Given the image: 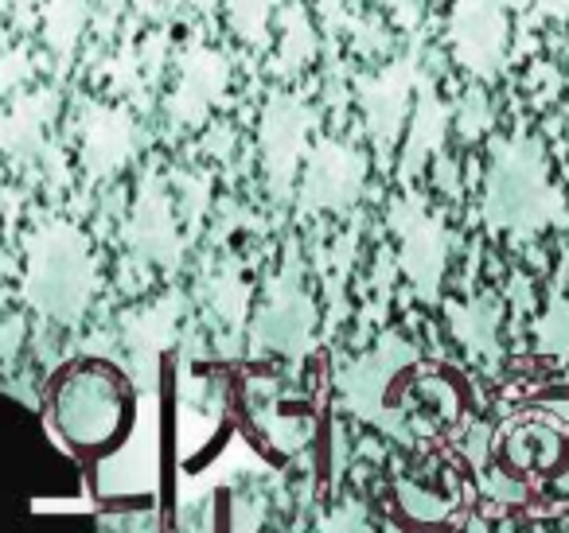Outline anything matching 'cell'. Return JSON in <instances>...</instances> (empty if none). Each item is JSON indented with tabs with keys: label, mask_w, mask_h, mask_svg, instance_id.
Masks as SVG:
<instances>
[{
	"label": "cell",
	"mask_w": 569,
	"mask_h": 533,
	"mask_svg": "<svg viewBox=\"0 0 569 533\" xmlns=\"http://www.w3.org/2000/svg\"><path fill=\"white\" fill-rule=\"evenodd\" d=\"M410 362L413 351H406L398 339H387L371 359L356 362L340 374V393L351 413L363 416L367 424H375L382 436L398 440V444L413 440V424L406 413V385L398 382Z\"/></svg>",
	"instance_id": "cell-1"
},
{
	"label": "cell",
	"mask_w": 569,
	"mask_h": 533,
	"mask_svg": "<svg viewBox=\"0 0 569 533\" xmlns=\"http://www.w3.org/2000/svg\"><path fill=\"white\" fill-rule=\"evenodd\" d=\"M121 416H126L121 390L102 370H79L56 390V424L79 447L110 444L121 429Z\"/></svg>",
	"instance_id": "cell-2"
},
{
	"label": "cell",
	"mask_w": 569,
	"mask_h": 533,
	"mask_svg": "<svg viewBox=\"0 0 569 533\" xmlns=\"http://www.w3.org/2000/svg\"><path fill=\"white\" fill-rule=\"evenodd\" d=\"M395 502L410 522H421V525L445 522V517H452V506H457L449 494H433V491H426V486L410 483V479H398L395 483Z\"/></svg>",
	"instance_id": "cell-3"
},
{
	"label": "cell",
	"mask_w": 569,
	"mask_h": 533,
	"mask_svg": "<svg viewBox=\"0 0 569 533\" xmlns=\"http://www.w3.org/2000/svg\"><path fill=\"white\" fill-rule=\"evenodd\" d=\"M348 463V444H343V429L336 421H328L317 432V467L328 475V483H340V471Z\"/></svg>",
	"instance_id": "cell-4"
},
{
	"label": "cell",
	"mask_w": 569,
	"mask_h": 533,
	"mask_svg": "<svg viewBox=\"0 0 569 533\" xmlns=\"http://www.w3.org/2000/svg\"><path fill=\"white\" fill-rule=\"evenodd\" d=\"M320 533H371V514L359 499H343L320 517Z\"/></svg>",
	"instance_id": "cell-5"
},
{
	"label": "cell",
	"mask_w": 569,
	"mask_h": 533,
	"mask_svg": "<svg viewBox=\"0 0 569 533\" xmlns=\"http://www.w3.org/2000/svg\"><path fill=\"white\" fill-rule=\"evenodd\" d=\"M480 491L491 502H503V506H515V502L527 499V483H519L515 475H503V471H491V463L480 471Z\"/></svg>",
	"instance_id": "cell-6"
},
{
	"label": "cell",
	"mask_w": 569,
	"mask_h": 533,
	"mask_svg": "<svg viewBox=\"0 0 569 533\" xmlns=\"http://www.w3.org/2000/svg\"><path fill=\"white\" fill-rule=\"evenodd\" d=\"M491 436H496L491 424H472V432L465 436V455L476 471H483L491 463Z\"/></svg>",
	"instance_id": "cell-7"
},
{
	"label": "cell",
	"mask_w": 569,
	"mask_h": 533,
	"mask_svg": "<svg viewBox=\"0 0 569 533\" xmlns=\"http://www.w3.org/2000/svg\"><path fill=\"white\" fill-rule=\"evenodd\" d=\"M382 533H413V530H406V525H402V522H395V517H390V522H387V525H382Z\"/></svg>",
	"instance_id": "cell-8"
}]
</instances>
